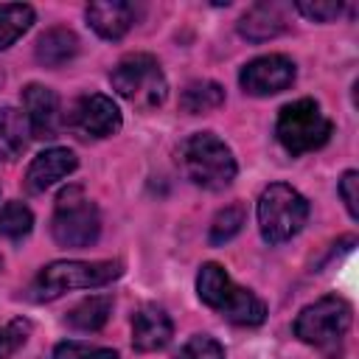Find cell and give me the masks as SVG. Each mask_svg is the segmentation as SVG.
I'll use <instances>...</instances> for the list:
<instances>
[{"label": "cell", "mask_w": 359, "mask_h": 359, "mask_svg": "<svg viewBox=\"0 0 359 359\" xmlns=\"http://www.w3.org/2000/svg\"><path fill=\"white\" fill-rule=\"evenodd\" d=\"M224 104V90L222 84L216 81H191L185 84V90L180 93V109L188 112V115H202V112H210V109H219Z\"/></svg>", "instance_id": "19"}, {"label": "cell", "mask_w": 359, "mask_h": 359, "mask_svg": "<svg viewBox=\"0 0 359 359\" xmlns=\"http://www.w3.org/2000/svg\"><path fill=\"white\" fill-rule=\"evenodd\" d=\"M79 53V36L65 28V25H56V28H48L39 39H36V48H34V56L39 65L45 67H62L67 65L70 59H76Z\"/></svg>", "instance_id": "16"}, {"label": "cell", "mask_w": 359, "mask_h": 359, "mask_svg": "<svg viewBox=\"0 0 359 359\" xmlns=\"http://www.w3.org/2000/svg\"><path fill=\"white\" fill-rule=\"evenodd\" d=\"M121 261H53L39 269L31 283V297L36 303H50L73 289H98L121 278Z\"/></svg>", "instance_id": "3"}, {"label": "cell", "mask_w": 359, "mask_h": 359, "mask_svg": "<svg viewBox=\"0 0 359 359\" xmlns=\"http://www.w3.org/2000/svg\"><path fill=\"white\" fill-rule=\"evenodd\" d=\"M331 132H334V123L325 118V112L320 109V104L314 98H297V101L280 107V112H278V123H275L278 143L294 157L323 149L328 143Z\"/></svg>", "instance_id": "7"}, {"label": "cell", "mask_w": 359, "mask_h": 359, "mask_svg": "<svg viewBox=\"0 0 359 359\" xmlns=\"http://www.w3.org/2000/svg\"><path fill=\"white\" fill-rule=\"evenodd\" d=\"M34 25V8L25 3H0V50L14 45Z\"/></svg>", "instance_id": "20"}, {"label": "cell", "mask_w": 359, "mask_h": 359, "mask_svg": "<svg viewBox=\"0 0 359 359\" xmlns=\"http://www.w3.org/2000/svg\"><path fill=\"white\" fill-rule=\"evenodd\" d=\"M297 70H294V62L283 53H266V56H258L252 62H247L238 73V84L244 93L250 95H275V93H283L292 87Z\"/></svg>", "instance_id": "10"}, {"label": "cell", "mask_w": 359, "mask_h": 359, "mask_svg": "<svg viewBox=\"0 0 359 359\" xmlns=\"http://www.w3.org/2000/svg\"><path fill=\"white\" fill-rule=\"evenodd\" d=\"M76 165H79V160H76V154L70 149H65V146L45 149V151H39L31 160V165L25 171V188L31 194H45L59 180H65L67 174H73Z\"/></svg>", "instance_id": "12"}, {"label": "cell", "mask_w": 359, "mask_h": 359, "mask_svg": "<svg viewBox=\"0 0 359 359\" xmlns=\"http://www.w3.org/2000/svg\"><path fill=\"white\" fill-rule=\"evenodd\" d=\"M112 90L137 109H154L168 95V81L151 53H129L109 73Z\"/></svg>", "instance_id": "4"}, {"label": "cell", "mask_w": 359, "mask_h": 359, "mask_svg": "<svg viewBox=\"0 0 359 359\" xmlns=\"http://www.w3.org/2000/svg\"><path fill=\"white\" fill-rule=\"evenodd\" d=\"M286 6L280 3H255L244 11V17L238 20V34L250 42H266V39H275L286 31Z\"/></svg>", "instance_id": "14"}, {"label": "cell", "mask_w": 359, "mask_h": 359, "mask_svg": "<svg viewBox=\"0 0 359 359\" xmlns=\"http://www.w3.org/2000/svg\"><path fill=\"white\" fill-rule=\"evenodd\" d=\"M196 294L205 306H210L213 311H219L224 320L236 323V325H261L266 320V306L264 300L238 286L219 264L208 261L199 266L196 275Z\"/></svg>", "instance_id": "1"}, {"label": "cell", "mask_w": 359, "mask_h": 359, "mask_svg": "<svg viewBox=\"0 0 359 359\" xmlns=\"http://www.w3.org/2000/svg\"><path fill=\"white\" fill-rule=\"evenodd\" d=\"M31 227H34V213H31L28 205L14 199V202H6L0 208V236L3 238L20 241L31 233Z\"/></svg>", "instance_id": "22"}, {"label": "cell", "mask_w": 359, "mask_h": 359, "mask_svg": "<svg viewBox=\"0 0 359 359\" xmlns=\"http://www.w3.org/2000/svg\"><path fill=\"white\" fill-rule=\"evenodd\" d=\"M28 118L25 112L14 109V107H3L0 109V163L17 157L25 143H28Z\"/></svg>", "instance_id": "17"}, {"label": "cell", "mask_w": 359, "mask_h": 359, "mask_svg": "<svg viewBox=\"0 0 359 359\" xmlns=\"http://www.w3.org/2000/svg\"><path fill=\"white\" fill-rule=\"evenodd\" d=\"M294 11H300L303 17H309L314 22H331L345 11V6L339 0H314V3L311 0H297Z\"/></svg>", "instance_id": "25"}, {"label": "cell", "mask_w": 359, "mask_h": 359, "mask_svg": "<svg viewBox=\"0 0 359 359\" xmlns=\"http://www.w3.org/2000/svg\"><path fill=\"white\" fill-rule=\"evenodd\" d=\"M356 188H359V174L351 168V171H345L342 174V180H339V185H337V191H339V196H342V202H345V208H348V213H351V219H356L359 216V194H356Z\"/></svg>", "instance_id": "27"}, {"label": "cell", "mask_w": 359, "mask_h": 359, "mask_svg": "<svg viewBox=\"0 0 359 359\" xmlns=\"http://www.w3.org/2000/svg\"><path fill=\"white\" fill-rule=\"evenodd\" d=\"M50 233L59 247H73V250H81L98 241L101 216H98L95 202H90L81 185H67L56 196Z\"/></svg>", "instance_id": "6"}, {"label": "cell", "mask_w": 359, "mask_h": 359, "mask_svg": "<svg viewBox=\"0 0 359 359\" xmlns=\"http://www.w3.org/2000/svg\"><path fill=\"white\" fill-rule=\"evenodd\" d=\"M353 323V309L339 294H325L306 306L294 320V337L320 351H337Z\"/></svg>", "instance_id": "8"}, {"label": "cell", "mask_w": 359, "mask_h": 359, "mask_svg": "<svg viewBox=\"0 0 359 359\" xmlns=\"http://www.w3.org/2000/svg\"><path fill=\"white\" fill-rule=\"evenodd\" d=\"M244 222H247V210H244L241 202L224 205V208L213 216V222H210V233H208L210 244H224V241H230L233 236L241 233Z\"/></svg>", "instance_id": "21"}, {"label": "cell", "mask_w": 359, "mask_h": 359, "mask_svg": "<svg viewBox=\"0 0 359 359\" xmlns=\"http://www.w3.org/2000/svg\"><path fill=\"white\" fill-rule=\"evenodd\" d=\"M109 314H112V297L109 294H93L67 311V325L76 331H98L107 325Z\"/></svg>", "instance_id": "18"}, {"label": "cell", "mask_w": 359, "mask_h": 359, "mask_svg": "<svg viewBox=\"0 0 359 359\" xmlns=\"http://www.w3.org/2000/svg\"><path fill=\"white\" fill-rule=\"evenodd\" d=\"M180 163L185 177L205 191L227 188L238 171L230 146L213 132H194L185 137L180 146Z\"/></svg>", "instance_id": "2"}, {"label": "cell", "mask_w": 359, "mask_h": 359, "mask_svg": "<svg viewBox=\"0 0 359 359\" xmlns=\"http://www.w3.org/2000/svg\"><path fill=\"white\" fill-rule=\"evenodd\" d=\"M309 202L286 182H272L258 196V227L266 244H283L303 230Z\"/></svg>", "instance_id": "5"}, {"label": "cell", "mask_w": 359, "mask_h": 359, "mask_svg": "<svg viewBox=\"0 0 359 359\" xmlns=\"http://www.w3.org/2000/svg\"><path fill=\"white\" fill-rule=\"evenodd\" d=\"M67 126L81 137L101 140V137H112L115 132H121L123 118H121L118 104L109 95L90 93V95H81L73 101V107L67 112Z\"/></svg>", "instance_id": "9"}, {"label": "cell", "mask_w": 359, "mask_h": 359, "mask_svg": "<svg viewBox=\"0 0 359 359\" xmlns=\"http://www.w3.org/2000/svg\"><path fill=\"white\" fill-rule=\"evenodd\" d=\"M31 323L28 320H11L8 325L0 328V359H8L17 348H22V342L28 339Z\"/></svg>", "instance_id": "26"}, {"label": "cell", "mask_w": 359, "mask_h": 359, "mask_svg": "<svg viewBox=\"0 0 359 359\" xmlns=\"http://www.w3.org/2000/svg\"><path fill=\"white\" fill-rule=\"evenodd\" d=\"M174 337V323L165 314V309L146 303L132 317V348L140 353L163 351Z\"/></svg>", "instance_id": "13"}, {"label": "cell", "mask_w": 359, "mask_h": 359, "mask_svg": "<svg viewBox=\"0 0 359 359\" xmlns=\"http://www.w3.org/2000/svg\"><path fill=\"white\" fill-rule=\"evenodd\" d=\"M22 112L28 118L31 137L50 140L59 135L62 112H59V95L45 84H25L22 87Z\"/></svg>", "instance_id": "11"}, {"label": "cell", "mask_w": 359, "mask_h": 359, "mask_svg": "<svg viewBox=\"0 0 359 359\" xmlns=\"http://www.w3.org/2000/svg\"><path fill=\"white\" fill-rule=\"evenodd\" d=\"M90 28L104 36V39H121L132 25H135V17H137V8L132 3H121V0H112V3H90L87 11H84Z\"/></svg>", "instance_id": "15"}, {"label": "cell", "mask_w": 359, "mask_h": 359, "mask_svg": "<svg viewBox=\"0 0 359 359\" xmlns=\"http://www.w3.org/2000/svg\"><path fill=\"white\" fill-rule=\"evenodd\" d=\"M174 359H224V348L213 339V337H205V334H196L191 337L180 353Z\"/></svg>", "instance_id": "24"}, {"label": "cell", "mask_w": 359, "mask_h": 359, "mask_svg": "<svg viewBox=\"0 0 359 359\" xmlns=\"http://www.w3.org/2000/svg\"><path fill=\"white\" fill-rule=\"evenodd\" d=\"M50 359H118V353L112 348H95V345H84V342H59L50 353Z\"/></svg>", "instance_id": "23"}]
</instances>
